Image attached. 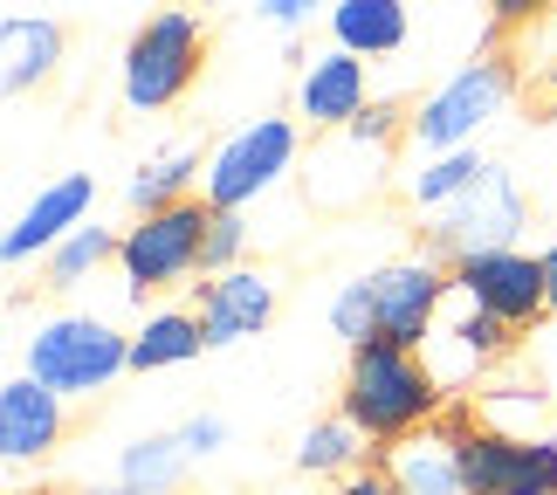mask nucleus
I'll return each instance as SVG.
<instances>
[{"instance_id":"obj_1","label":"nucleus","mask_w":557,"mask_h":495,"mask_svg":"<svg viewBox=\"0 0 557 495\" xmlns=\"http://www.w3.org/2000/svg\"><path fill=\"white\" fill-rule=\"evenodd\" d=\"M441 406H447V393H441V379L426 372L420 351H399V344H385V337L351 351L337 413H345L372 447H399V441L426 434V426L441 420Z\"/></svg>"},{"instance_id":"obj_2","label":"nucleus","mask_w":557,"mask_h":495,"mask_svg":"<svg viewBox=\"0 0 557 495\" xmlns=\"http://www.w3.org/2000/svg\"><path fill=\"white\" fill-rule=\"evenodd\" d=\"M406 132V111L393 103H372L358 124L317 138L310 145V165H304V193L317 213H358L372 207L385 186H393V138Z\"/></svg>"},{"instance_id":"obj_3","label":"nucleus","mask_w":557,"mask_h":495,"mask_svg":"<svg viewBox=\"0 0 557 495\" xmlns=\"http://www.w3.org/2000/svg\"><path fill=\"white\" fill-rule=\"evenodd\" d=\"M21 372L62 399H97L117 372H132V337L103 317H41L21 337Z\"/></svg>"},{"instance_id":"obj_4","label":"nucleus","mask_w":557,"mask_h":495,"mask_svg":"<svg viewBox=\"0 0 557 495\" xmlns=\"http://www.w3.org/2000/svg\"><path fill=\"white\" fill-rule=\"evenodd\" d=\"M509 97H517V70H509L503 55H475V62H461L441 90H426L413 111H406V138H413L420 159L468 152V145L503 117Z\"/></svg>"},{"instance_id":"obj_5","label":"nucleus","mask_w":557,"mask_h":495,"mask_svg":"<svg viewBox=\"0 0 557 495\" xmlns=\"http://www.w3.org/2000/svg\"><path fill=\"white\" fill-rule=\"evenodd\" d=\"M434 426L455 441L468 495H557V434L503 441L475 420V399H447Z\"/></svg>"},{"instance_id":"obj_6","label":"nucleus","mask_w":557,"mask_h":495,"mask_svg":"<svg viewBox=\"0 0 557 495\" xmlns=\"http://www.w3.org/2000/svg\"><path fill=\"white\" fill-rule=\"evenodd\" d=\"M420 227H426V255L455 269V262H468V255L517 248V234L530 227V200H523L517 172L488 165L468 193H455V200L434 207V213H420Z\"/></svg>"},{"instance_id":"obj_7","label":"nucleus","mask_w":557,"mask_h":495,"mask_svg":"<svg viewBox=\"0 0 557 495\" xmlns=\"http://www.w3.org/2000/svg\"><path fill=\"white\" fill-rule=\"evenodd\" d=\"M296 159H304V124H296V117H255L234 138L213 145L207 180H200L207 186L200 200L213 213H242V207L262 200V193L283 186L289 172H296Z\"/></svg>"},{"instance_id":"obj_8","label":"nucleus","mask_w":557,"mask_h":495,"mask_svg":"<svg viewBox=\"0 0 557 495\" xmlns=\"http://www.w3.org/2000/svg\"><path fill=\"white\" fill-rule=\"evenodd\" d=\"M200 62H207V28H200V14L159 8V14L132 35V49H124V103H132L138 117L173 111V103L193 90Z\"/></svg>"},{"instance_id":"obj_9","label":"nucleus","mask_w":557,"mask_h":495,"mask_svg":"<svg viewBox=\"0 0 557 495\" xmlns=\"http://www.w3.org/2000/svg\"><path fill=\"white\" fill-rule=\"evenodd\" d=\"M207 227H213L207 200H180L165 213H138V227L124 234V248H117V269H124V283H132V296H159V289H180L186 275H200Z\"/></svg>"},{"instance_id":"obj_10","label":"nucleus","mask_w":557,"mask_h":495,"mask_svg":"<svg viewBox=\"0 0 557 495\" xmlns=\"http://www.w3.org/2000/svg\"><path fill=\"white\" fill-rule=\"evenodd\" d=\"M509 344H517V331H509L503 317H488L482 304H468V296L455 289L420 358H426V372L441 379V393H447V399H468V393H482L488 372H496V364L509 358Z\"/></svg>"},{"instance_id":"obj_11","label":"nucleus","mask_w":557,"mask_h":495,"mask_svg":"<svg viewBox=\"0 0 557 495\" xmlns=\"http://www.w3.org/2000/svg\"><path fill=\"white\" fill-rule=\"evenodd\" d=\"M447 296H455V275L434 255H406V262L372 269V304H379V337L399 344V351H426Z\"/></svg>"},{"instance_id":"obj_12","label":"nucleus","mask_w":557,"mask_h":495,"mask_svg":"<svg viewBox=\"0 0 557 495\" xmlns=\"http://www.w3.org/2000/svg\"><path fill=\"white\" fill-rule=\"evenodd\" d=\"M455 289L468 304H482L488 317H503L509 331H530L537 317H550V296H544V262L523 248H496V255H468V262L447 269Z\"/></svg>"},{"instance_id":"obj_13","label":"nucleus","mask_w":557,"mask_h":495,"mask_svg":"<svg viewBox=\"0 0 557 495\" xmlns=\"http://www.w3.org/2000/svg\"><path fill=\"white\" fill-rule=\"evenodd\" d=\"M372 62H358L351 49H317L304 70H296V124L317 138L345 132L372 111Z\"/></svg>"},{"instance_id":"obj_14","label":"nucleus","mask_w":557,"mask_h":495,"mask_svg":"<svg viewBox=\"0 0 557 495\" xmlns=\"http://www.w3.org/2000/svg\"><path fill=\"white\" fill-rule=\"evenodd\" d=\"M62 426H70L62 393H49L41 379L14 372L8 385H0V455H8L14 468L21 461H49L62 447Z\"/></svg>"},{"instance_id":"obj_15","label":"nucleus","mask_w":557,"mask_h":495,"mask_svg":"<svg viewBox=\"0 0 557 495\" xmlns=\"http://www.w3.org/2000/svg\"><path fill=\"white\" fill-rule=\"evenodd\" d=\"M200 289V331H207V351L213 344H242L255 331H269L275 317V275L269 269H234V275H207Z\"/></svg>"},{"instance_id":"obj_16","label":"nucleus","mask_w":557,"mask_h":495,"mask_svg":"<svg viewBox=\"0 0 557 495\" xmlns=\"http://www.w3.org/2000/svg\"><path fill=\"white\" fill-rule=\"evenodd\" d=\"M90 200H97V180H90V172H62V180H55V186H41V193H35V207L8 227L0 255H8V262H28V255H55V248L83 227Z\"/></svg>"},{"instance_id":"obj_17","label":"nucleus","mask_w":557,"mask_h":495,"mask_svg":"<svg viewBox=\"0 0 557 495\" xmlns=\"http://www.w3.org/2000/svg\"><path fill=\"white\" fill-rule=\"evenodd\" d=\"M406 35H413L406 0H331V49H351L358 62L399 55Z\"/></svg>"},{"instance_id":"obj_18","label":"nucleus","mask_w":557,"mask_h":495,"mask_svg":"<svg viewBox=\"0 0 557 495\" xmlns=\"http://www.w3.org/2000/svg\"><path fill=\"white\" fill-rule=\"evenodd\" d=\"M62 62V28L49 14H8L0 21V83L21 97L35 83H49Z\"/></svg>"},{"instance_id":"obj_19","label":"nucleus","mask_w":557,"mask_h":495,"mask_svg":"<svg viewBox=\"0 0 557 495\" xmlns=\"http://www.w3.org/2000/svg\"><path fill=\"white\" fill-rule=\"evenodd\" d=\"M385 475H393L406 495H468L461 455H455V441H447L441 426H426V434L385 447Z\"/></svg>"},{"instance_id":"obj_20","label":"nucleus","mask_w":557,"mask_h":495,"mask_svg":"<svg viewBox=\"0 0 557 495\" xmlns=\"http://www.w3.org/2000/svg\"><path fill=\"white\" fill-rule=\"evenodd\" d=\"M207 351L200 310H152L132 331V372H165V364H186Z\"/></svg>"},{"instance_id":"obj_21","label":"nucleus","mask_w":557,"mask_h":495,"mask_svg":"<svg viewBox=\"0 0 557 495\" xmlns=\"http://www.w3.org/2000/svg\"><path fill=\"white\" fill-rule=\"evenodd\" d=\"M186 468H193V455L180 447V434H145V441H132L117 455V488H132V495H180Z\"/></svg>"},{"instance_id":"obj_22","label":"nucleus","mask_w":557,"mask_h":495,"mask_svg":"<svg viewBox=\"0 0 557 495\" xmlns=\"http://www.w3.org/2000/svg\"><path fill=\"white\" fill-rule=\"evenodd\" d=\"M468 399H475V420L488 434H503V441H530L537 420H544V406H550L537 379H496V385H482V393H468Z\"/></svg>"},{"instance_id":"obj_23","label":"nucleus","mask_w":557,"mask_h":495,"mask_svg":"<svg viewBox=\"0 0 557 495\" xmlns=\"http://www.w3.org/2000/svg\"><path fill=\"white\" fill-rule=\"evenodd\" d=\"M372 455V441L358 434V426L337 413V420H317L296 434V468L304 475H358V461Z\"/></svg>"},{"instance_id":"obj_24","label":"nucleus","mask_w":557,"mask_h":495,"mask_svg":"<svg viewBox=\"0 0 557 495\" xmlns=\"http://www.w3.org/2000/svg\"><path fill=\"white\" fill-rule=\"evenodd\" d=\"M193 180H200V145H173V152H159L132 186H124V200L138 213H165V207L193 200Z\"/></svg>"},{"instance_id":"obj_25","label":"nucleus","mask_w":557,"mask_h":495,"mask_svg":"<svg viewBox=\"0 0 557 495\" xmlns=\"http://www.w3.org/2000/svg\"><path fill=\"white\" fill-rule=\"evenodd\" d=\"M488 172V159L468 145V152H441V159H420L413 172H406V200H413L420 213H434V207H447L455 193H468Z\"/></svg>"},{"instance_id":"obj_26","label":"nucleus","mask_w":557,"mask_h":495,"mask_svg":"<svg viewBox=\"0 0 557 495\" xmlns=\"http://www.w3.org/2000/svg\"><path fill=\"white\" fill-rule=\"evenodd\" d=\"M117 248H124V242H117L111 227H76L70 242H62V248L49 255V289H76L83 275H97V269L111 262Z\"/></svg>"},{"instance_id":"obj_27","label":"nucleus","mask_w":557,"mask_h":495,"mask_svg":"<svg viewBox=\"0 0 557 495\" xmlns=\"http://www.w3.org/2000/svg\"><path fill=\"white\" fill-rule=\"evenodd\" d=\"M331 331L345 337L351 351H358V344H372V337H379V304H372V275H358V283H345V289L331 296Z\"/></svg>"},{"instance_id":"obj_28","label":"nucleus","mask_w":557,"mask_h":495,"mask_svg":"<svg viewBox=\"0 0 557 495\" xmlns=\"http://www.w3.org/2000/svg\"><path fill=\"white\" fill-rule=\"evenodd\" d=\"M242 255H248V221H242V213H213L200 275H234V269H242Z\"/></svg>"},{"instance_id":"obj_29","label":"nucleus","mask_w":557,"mask_h":495,"mask_svg":"<svg viewBox=\"0 0 557 495\" xmlns=\"http://www.w3.org/2000/svg\"><path fill=\"white\" fill-rule=\"evenodd\" d=\"M221 441H227V426H221V420H213V413H193V420L180 426V447H186V455H193V461H207V455H221Z\"/></svg>"},{"instance_id":"obj_30","label":"nucleus","mask_w":557,"mask_h":495,"mask_svg":"<svg viewBox=\"0 0 557 495\" xmlns=\"http://www.w3.org/2000/svg\"><path fill=\"white\" fill-rule=\"evenodd\" d=\"M557 0H482V14L496 21V28H530V21H544Z\"/></svg>"},{"instance_id":"obj_31","label":"nucleus","mask_w":557,"mask_h":495,"mask_svg":"<svg viewBox=\"0 0 557 495\" xmlns=\"http://www.w3.org/2000/svg\"><path fill=\"white\" fill-rule=\"evenodd\" d=\"M337 495H406L393 475H385V468H358V475H345L337 482Z\"/></svg>"},{"instance_id":"obj_32","label":"nucleus","mask_w":557,"mask_h":495,"mask_svg":"<svg viewBox=\"0 0 557 495\" xmlns=\"http://www.w3.org/2000/svg\"><path fill=\"white\" fill-rule=\"evenodd\" d=\"M255 8H262L275 28H296V21H310L317 8H324V0H255Z\"/></svg>"},{"instance_id":"obj_33","label":"nucleus","mask_w":557,"mask_h":495,"mask_svg":"<svg viewBox=\"0 0 557 495\" xmlns=\"http://www.w3.org/2000/svg\"><path fill=\"white\" fill-rule=\"evenodd\" d=\"M537 90H544V103H557V41H550L544 62H537Z\"/></svg>"},{"instance_id":"obj_34","label":"nucleus","mask_w":557,"mask_h":495,"mask_svg":"<svg viewBox=\"0 0 557 495\" xmlns=\"http://www.w3.org/2000/svg\"><path fill=\"white\" fill-rule=\"evenodd\" d=\"M537 262H544V296H550V310H557V242L537 255Z\"/></svg>"},{"instance_id":"obj_35","label":"nucleus","mask_w":557,"mask_h":495,"mask_svg":"<svg viewBox=\"0 0 557 495\" xmlns=\"http://www.w3.org/2000/svg\"><path fill=\"white\" fill-rule=\"evenodd\" d=\"M97 495H132V488H97Z\"/></svg>"},{"instance_id":"obj_36","label":"nucleus","mask_w":557,"mask_h":495,"mask_svg":"<svg viewBox=\"0 0 557 495\" xmlns=\"http://www.w3.org/2000/svg\"><path fill=\"white\" fill-rule=\"evenodd\" d=\"M35 495H70V488H35Z\"/></svg>"}]
</instances>
